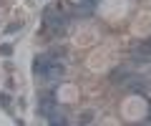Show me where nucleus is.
Returning <instances> with one entry per match:
<instances>
[{"label":"nucleus","mask_w":151,"mask_h":126,"mask_svg":"<svg viewBox=\"0 0 151 126\" xmlns=\"http://www.w3.org/2000/svg\"><path fill=\"white\" fill-rule=\"evenodd\" d=\"M68 30V15H65V8L53 3L43 10V33H48V38H60Z\"/></svg>","instance_id":"f257e3e1"},{"label":"nucleus","mask_w":151,"mask_h":126,"mask_svg":"<svg viewBox=\"0 0 151 126\" xmlns=\"http://www.w3.org/2000/svg\"><path fill=\"white\" fill-rule=\"evenodd\" d=\"M65 13L68 15H76V18H88L93 13V5L86 3V0H65Z\"/></svg>","instance_id":"f03ea898"},{"label":"nucleus","mask_w":151,"mask_h":126,"mask_svg":"<svg viewBox=\"0 0 151 126\" xmlns=\"http://www.w3.org/2000/svg\"><path fill=\"white\" fill-rule=\"evenodd\" d=\"M63 76H65V66L60 63V60L50 58V60H48V66H45V71H43V76H40V78H45V81H58V78H63Z\"/></svg>","instance_id":"7ed1b4c3"},{"label":"nucleus","mask_w":151,"mask_h":126,"mask_svg":"<svg viewBox=\"0 0 151 126\" xmlns=\"http://www.w3.org/2000/svg\"><path fill=\"white\" fill-rule=\"evenodd\" d=\"M53 106H55V99H53V93H40L38 96V114L40 116H48L50 111H53Z\"/></svg>","instance_id":"20e7f679"},{"label":"nucleus","mask_w":151,"mask_h":126,"mask_svg":"<svg viewBox=\"0 0 151 126\" xmlns=\"http://www.w3.org/2000/svg\"><path fill=\"white\" fill-rule=\"evenodd\" d=\"M126 88L134 91V93H149V81L139 78V76H129L126 78Z\"/></svg>","instance_id":"39448f33"},{"label":"nucleus","mask_w":151,"mask_h":126,"mask_svg":"<svg viewBox=\"0 0 151 126\" xmlns=\"http://www.w3.org/2000/svg\"><path fill=\"white\" fill-rule=\"evenodd\" d=\"M134 55L139 60H151V40L146 43V40H141V43H134Z\"/></svg>","instance_id":"423d86ee"},{"label":"nucleus","mask_w":151,"mask_h":126,"mask_svg":"<svg viewBox=\"0 0 151 126\" xmlns=\"http://www.w3.org/2000/svg\"><path fill=\"white\" fill-rule=\"evenodd\" d=\"M50 58H53V55H45V53L35 55V60H33V73H35V76H43V71H45V66H48Z\"/></svg>","instance_id":"0eeeda50"},{"label":"nucleus","mask_w":151,"mask_h":126,"mask_svg":"<svg viewBox=\"0 0 151 126\" xmlns=\"http://www.w3.org/2000/svg\"><path fill=\"white\" fill-rule=\"evenodd\" d=\"M45 119H48V124H68V119H65V114L63 111H50L48 116H45Z\"/></svg>","instance_id":"6e6552de"},{"label":"nucleus","mask_w":151,"mask_h":126,"mask_svg":"<svg viewBox=\"0 0 151 126\" xmlns=\"http://www.w3.org/2000/svg\"><path fill=\"white\" fill-rule=\"evenodd\" d=\"M10 104H13V99H10V96H8V93H0V106H3V109H8Z\"/></svg>","instance_id":"1a4fd4ad"},{"label":"nucleus","mask_w":151,"mask_h":126,"mask_svg":"<svg viewBox=\"0 0 151 126\" xmlns=\"http://www.w3.org/2000/svg\"><path fill=\"white\" fill-rule=\"evenodd\" d=\"M91 121H93V114H91V111H86V114L81 116V124H91Z\"/></svg>","instance_id":"9d476101"},{"label":"nucleus","mask_w":151,"mask_h":126,"mask_svg":"<svg viewBox=\"0 0 151 126\" xmlns=\"http://www.w3.org/2000/svg\"><path fill=\"white\" fill-rule=\"evenodd\" d=\"M13 53V45H0V55H10Z\"/></svg>","instance_id":"9b49d317"},{"label":"nucleus","mask_w":151,"mask_h":126,"mask_svg":"<svg viewBox=\"0 0 151 126\" xmlns=\"http://www.w3.org/2000/svg\"><path fill=\"white\" fill-rule=\"evenodd\" d=\"M18 28H20V23H13V25L5 28V33H13V30H18Z\"/></svg>","instance_id":"f8f14e48"}]
</instances>
